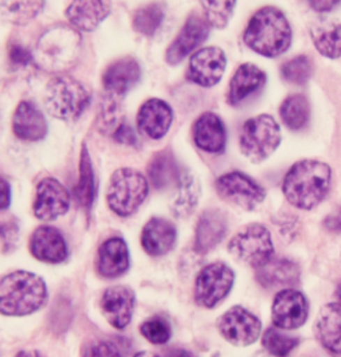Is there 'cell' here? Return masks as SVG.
<instances>
[{"mask_svg": "<svg viewBox=\"0 0 341 357\" xmlns=\"http://www.w3.org/2000/svg\"><path fill=\"white\" fill-rule=\"evenodd\" d=\"M244 42L262 56L278 58L291 47L292 29L279 8L268 6L250 19L244 31Z\"/></svg>", "mask_w": 341, "mask_h": 357, "instance_id": "cell-2", "label": "cell"}, {"mask_svg": "<svg viewBox=\"0 0 341 357\" xmlns=\"http://www.w3.org/2000/svg\"><path fill=\"white\" fill-rule=\"evenodd\" d=\"M47 300L45 280L31 272L16 271L0 278V313L26 316L36 312Z\"/></svg>", "mask_w": 341, "mask_h": 357, "instance_id": "cell-3", "label": "cell"}, {"mask_svg": "<svg viewBox=\"0 0 341 357\" xmlns=\"http://www.w3.org/2000/svg\"><path fill=\"white\" fill-rule=\"evenodd\" d=\"M11 203V187L6 178H0V211L7 209Z\"/></svg>", "mask_w": 341, "mask_h": 357, "instance_id": "cell-45", "label": "cell"}, {"mask_svg": "<svg viewBox=\"0 0 341 357\" xmlns=\"http://www.w3.org/2000/svg\"><path fill=\"white\" fill-rule=\"evenodd\" d=\"M100 305L105 320L116 329H124L134 313V291L126 285L109 287L104 291Z\"/></svg>", "mask_w": 341, "mask_h": 357, "instance_id": "cell-16", "label": "cell"}, {"mask_svg": "<svg viewBox=\"0 0 341 357\" xmlns=\"http://www.w3.org/2000/svg\"><path fill=\"white\" fill-rule=\"evenodd\" d=\"M238 0H200L204 19L216 30H222L232 19Z\"/></svg>", "mask_w": 341, "mask_h": 357, "instance_id": "cell-36", "label": "cell"}, {"mask_svg": "<svg viewBox=\"0 0 341 357\" xmlns=\"http://www.w3.org/2000/svg\"><path fill=\"white\" fill-rule=\"evenodd\" d=\"M282 123L292 131L304 130L311 118V108L308 99L301 93L289 95L280 107Z\"/></svg>", "mask_w": 341, "mask_h": 357, "instance_id": "cell-33", "label": "cell"}, {"mask_svg": "<svg viewBox=\"0 0 341 357\" xmlns=\"http://www.w3.org/2000/svg\"><path fill=\"white\" fill-rule=\"evenodd\" d=\"M262 321L245 308L235 305L222 314L218 329L225 342L235 347H248L262 335Z\"/></svg>", "mask_w": 341, "mask_h": 357, "instance_id": "cell-11", "label": "cell"}, {"mask_svg": "<svg viewBox=\"0 0 341 357\" xmlns=\"http://www.w3.org/2000/svg\"><path fill=\"white\" fill-rule=\"evenodd\" d=\"M75 195L77 199V203L87 216L92 209L95 197H96V187H95V176H93V168L89 156V149L86 144H83L80 152V162H79V181L75 187Z\"/></svg>", "mask_w": 341, "mask_h": 357, "instance_id": "cell-31", "label": "cell"}, {"mask_svg": "<svg viewBox=\"0 0 341 357\" xmlns=\"http://www.w3.org/2000/svg\"><path fill=\"white\" fill-rule=\"evenodd\" d=\"M176 194L172 199L171 209L175 216L185 218L192 213L200 199V183L192 172L184 169L175 187Z\"/></svg>", "mask_w": 341, "mask_h": 357, "instance_id": "cell-30", "label": "cell"}, {"mask_svg": "<svg viewBox=\"0 0 341 357\" xmlns=\"http://www.w3.org/2000/svg\"><path fill=\"white\" fill-rule=\"evenodd\" d=\"M10 63L15 67H27L35 60L30 50L20 43H11L8 47Z\"/></svg>", "mask_w": 341, "mask_h": 357, "instance_id": "cell-41", "label": "cell"}, {"mask_svg": "<svg viewBox=\"0 0 341 357\" xmlns=\"http://www.w3.org/2000/svg\"><path fill=\"white\" fill-rule=\"evenodd\" d=\"M313 73L311 59L305 55H298L294 59L285 61L282 66V79L291 84L304 86Z\"/></svg>", "mask_w": 341, "mask_h": 357, "instance_id": "cell-39", "label": "cell"}, {"mask_svg": "<svg viewBox=\"0 0 341 357\" xmlns=\"http://www.w3.org/2000/svg\"><path fill=\"white\" fill-rule=\"evenodd\" d=\"M267 82V75L252 63L238 66L231 79L227 100L231 105H238L248 96L259 92Z\"/></svg>", "mask_w": 341, "mask_h": 357, "instance_id": "cell-26", "label": "cell"}, {"mask_svg": "<svg viewBox=\"0 0 341 357\" xmlns=\"http://www.w3.org/2000/svg\"><path fill=\"white\" fill-rule=\"evenodd\" d=\"M315 11L317 13H329L332 11L340 0H307Z\"/></svg>", "mask_w": 341, "mask_h": 357, "instance_id": "cell-47", "label": "cell"}, {"mask_svg": "<svg viewBox=\"0 0 341 357\" xmlns=\"http://www.w3.org/2000/svg\"><path fill=\"white\" fill-rule=\"evenodd\" d=\"M79 51V32L66 26H58L45 31L40 36L33 58L47 71L63 73L76 63Z\"/></svg>", "mask_w": 341, "mask_h": 357, "instance_id": "cell-5", "label": "cell"}, {"mask_svg": "<svg viewBox=\"0 0 341 357\" xmlns=\"http://www.w3.org/2000/svg\"><path fill=\"white\" fill-rule=\"evenodd\" d=\"M298 337L289 336L279 328H268L263 335V347L275 357H288L298 345Z\"/></svg>", "mask_w": 341, "mask_h": 357, "instance_id": "cell-38", "label": "cell"}, {"mask_svg": "<svg viewBox=\"0 0 341 357\" xmlns=\"http://www.w3.org/2000/svg\"><path fill=\"white\" fill-rule=\"evenodd\" d=\"M149 180L158 191H163L169 187H176L181 171L171 149L158 152L149 164Z\"/></svg>", "mask_w": 341, "mask_h": 357, "instance_id": "cell-29", "label": "cell"}, {"mask_svg": "<svg viewBox=\"0 0 341 357\" xmlns=\"http://www.w3.org/2000/svg\"><path fill=\"white\" fill-rule=\"evenodd\" d=\"M311 38L316 50L323 56L328 59L341 58V24L313 27Z\"/></svg>", "mask_w": 341, "mask_h": 357, "instance_id": "cell-35", "label": "cell"}, {"mask_svg": "<svg viewBox=\"0 0 341 357\" xmlns=\"http://www.w3.org/2000/svg\"><path fill=\"white\" fill-rule=\"evenodd\" d=\"M315 335L332 354L341 355V303H328L316 317Z\"/></svg>", "mask_w": 341, "mask_h": 357, "instance_id": "cell-25", "label": "cell"}, {"mask_svg": "<svg viewBox=\"0 0 341 357\" xmlns=\"http://www.w3.org/2000/svg\"><path fill=\"white\" fill-rule=\"evenodd\" d=\"M13 130L16 137L26 142L42 140L48 132L45 115L31 102H20L16 107L13 118Z\"/></svg>", "mask_w": 341, "mask_h": 357, "instance_id": "cell-27", "label": "cell"}, {"mask_svg": "<svg viewBox=\"0 0 341 357\" xmlns=\"http://www.w3.org/2000/svg\"><path fill=\"white\" fill-rule=\"evenodd\" d=\"M215 188L224 202L244 211L257 208L267 197L264 187L240 171L220 176L215 183Z\"/></svg>", "mask_w": 341, "mask_h": 357, "instance_id": "cell-10", "label": "cell"}, {"mask_svg": "<svg viewBox=\"0 0 341 357\" xmlns=\"http://www.w3.org/2000/svg\"><path fill=\"white\" fill-rule=\"evenodd\" d=\"M165 16V4L162 0L151 1L137 8L132 17L135 31L144 36H152L163 23Z\"/></svg>", "mask_w": 341, "mask_h": 357, "instance_id": "cell-34", "label": "cell"}, {"mask_svg": "<svg viewBox=\"0 0 341 357\" xmlns=\"http://www.w3.org/2000/svg\"><path fill=\"white\" fill-rule=\"evenodd\" d=\"M308 300L294 288L279 291L272 304V321L279 329L294 331L303 327L308 319Z\"/></svg>", "mask_w": 341, "mask_h": 357, "instance_id": "cell-13", "label": "cell"}, {"mask_svg": "<svg viewBox=\"0 0 341 357\" xmlns=\"http://www.w3.org/2000/svg\"><path fill=\"white\" fill-rule=\"evenodd\" d=\"M193 142L209 153H220L227 144L225 126L219 115L213 112L202 114L193 123Z\"/></svg>", "mask_w": 341, "mask_h": 357, "instance_id": "cell-23", "label": "cell"}, {"mask_svg": "<svg viewBox=\"0 0 341 357\" xmlns=\"http://www.w3.org/2000/svg\"><path fill=\"white\" fill-rule=\"evenodd\" d=\"M83 357H121V354L115 344L99 342L89 347Z\"/></svg>", "mask_w": 341, "mask_h": 357, "instance_id": "cell-43", "label": "cell"}, {"mask_svg": "<svg viewBox=\"0 0 341 357\" xmlns=\"http://www.w3.org/2000/svg\"><path fill=\"white\" fill-rule=\"evenodd\" d=\"M176 238L174 223L162 218H153L143 228L142 247L151 256H163L175 247Z\"/></svg>", "mask_w": 341, "mask_h": 357, "instance_id": "cell-28", "label": "cell"}, {"mask_svg": "<svg viewBox=\"0 0 341 357\" xmlns=\"http://www.w3.org/2000/svg\"><path fill=\"white\" fill-rule=\"evenodd\" d=\"M282 128L268 114H260L247 120L240 132L241 153L253 164L262 163L279 149Z\"/></svg>", "mask_w": 341, "mask_h": 357, "instance_id": "cell-6", "label": "cell"}, {"mask_svg": "<svg viewBox=\"0 0 341 357\" xmlns=\"http://www.w3.org/2000/svg\"><path fill=\"white\" fill-rule=\"evenodd\" d=\"M332 169L328 164L304 159L294 164L282 181V194L298 209L316 208L331 190Z\"/></svg>", "mask_w": 341, "mask_h": 357, "instance_id": "cell-1", "label": "cell"}, {"mask_svg": "<svg viewBox=\"0 0 341 357\" xmlns=\"http://www.w3.org/2000/svg\"><path fill=\"white\" fill-rule=\"evenodd\" d=\"M227 56L219 47H206L196 51L190 59L187 79L200 87L209 89L222 80Z\"/></svg>", "mask_w": 341, "mask_h": 357, "instance_id": "cell-12", "label": "cell"}, {"mask_svg": "<svg viewBox=\"0 0 341 357\" xmlns=\"http://www.w3.org/2000/svg\"><path fill=\"white\" fill-rule=\"evenodd\" d=\"M130 267L128 247L123 238H112L104 241L96 259V271L105 279H116Z\"/></svg>", "mask_w": 341, "mask_h": 357, "instance_id": "cell-24", "label": "cell"}, {"mask_svg": "<svg viewBox=\"0 0 341 357\" xmlns=\"http://www.w3.org/2000/svg\"><path fill=\"white\" fill-rule=\"evenodd\" d=\"M147 178L132 168H120L111 176L107 203L116 215L127 218L135 213L149 196Z\"/></svg>", "mask_w": 341, "mask_h": 357, "instance_id": "cell-7", "label": "cell"}, {"mask_svg": "<svg viewBox=\"0 0 341 357\" xmlns=\"http://www.w3.org/2000/svg\"><path fill=\"white\" fill-rule=\"evenodd\" d=\"M324 227L329 232L341 235V207L335 213L326 216L324 219Z\"/></svg>", "mask_w": 341, "mask_h": 357, "instance_id": "cell-46", "label": "cell"}, {"mask_svg": "<svg viewBox=\"0 0 341 357\" xmlns=\"http://www.w3.org/2000/svg\"><path fill=\"white\" fill-rule=\"evenodd\" d=\"M209 24L204 17L193 13L185 20L181 31L175 40L171 43L165 54L168 64L175 66L185 59L200 45H203L209 36Z\"/></svg>", "mask_w": 341, "mask_h": 357, "instance_id": "cell-15", "label": "cell"}, {"mask_svg": "<svg viewBox=\"0 0 341 357\" xmlns=\"http://www.w3.org/2000/svg\"><path fill=\"white\" fill-rule=\"evenodd\" d=\"M335 295H336V298H339V303H341V283L338 285Z\"/></svg>", "mask_w": 341, "mask_h": 357, "instance_id": "cell-50", "label": "cell"}, {"mask_svg": "<svg viewBox=\"0 0 341 357\" xmlns=\"http://www.w3.org/2000/svg\"><path fill=\"white\" fill-rule=\"evenodd\" d=\"M142 70L137 60L126 56L109 64L103 74V87L107 95L121 98L140 82Z\"/></svg>", "mask_w": 341, "mask_h": 357, "instance_id": "cell-18", "label": "cell"}, {"mask_svg": "<svg viewBox=\"0 0 341 357\" xmlns=\"http://www.w3.org/2000/svg\"><path fill=\"white\" fill-rule=\"evenodd\" d=\"M235 273L225 263H212L203 268L195 282V301L203 308H215L229 295Z\"/></svg>", "mask_w": 341, "mask_h": 357, "instance_id": "cell-9", "label": "cell"}, {"mask_svg": "<svg viewBox=\"0 0 341 357\" xmlns=\"http://www.w3.org/2000/svg\"><path fill=\"white\" fill-rule=\"evenodd\" d=\"M124 123V116L120 108L118 98L107 95L100 111L98 114V130L103 134H112L119 128L120 124Z\"/></svg>", "mask_w": 341, "mask_h": 357, "instance_id": "cell-37", "label": "cell"}, {"mask_svg": "<svg viewBox=\"0 0 341 357\" xmlns=\"http://www.w3.org/2000/svg\"><path fill=\"white\" fill-rule=\"evenodd\" d=\"M89 103V89L73 76H55L45 87V108L56 119L75 121L84 114Z\"/></svg>", "mask_w": 341, "mask_h": 357, "instance_id": "cell-4", "label": "cell"}, {"mask_svg": "<svg viewBox=\"0 0 341 357\" xmlns=\"http://www.w3.org/2000/svg\"><path fill=\"white\" fill-rule=\"evenodd\" d=\"M140 332L149 342L156 345L165 344L171 339V335H172L168 321L162 317H152L146 320L140 326Z\"/></svg>", "mask_w": 341, "mask_h": 357, "instance_id": "cell-40", "label": "cell"}, {"mask_svg": "<svg viewBox=\"0 0 341 357\" xmlns=\"http://www.w3.org/2000/svg\"><path fill=\"white\" fill-rule=\"evenodd\" d=\"M228 251L243 264L259 268L273 257L275 247L267 227L252 223L238 229L228 244Z\"/></svg>", "mask_w": 341, "mask_h": 357, "instance_id": "cell-8", "label": "cell"}, {"mask_svg": "<svg viewBox=\"0 0 341 357\" xmlns=\"http://www.w3.org/2000/svg\"><path fill=\"white\" fill-rule=\"evenodd\" d=\"M112 0H73L66 17L77 32L95 31L111 14Z\"/></svg>", "mask_w": 341, "mask_h": 357, "instance_id": "cell-17", "label": "cell"}, {"mask_svg": "<svg viewBox=\"0 0 341 357\" xmlns=\"http://www.w3.org/2000/svg\"><path fill=\"white\" fill-rule=\"evenodd\" d=\"M0 238L4 244L6 251H11L19 240V227L14 222L0 224Z\"/></svg>", "mask_w": 341, "mask_h": 357, "instance_id": "cell-42", "label": "cell"}, {"mask_svg": "<svg viewBox=\"0 0 341 357\" xmlns=\"http://www.w3.org/2000/svg\"><path fill=\"white\" fill-rule=\"evenodd\" d=\"M227 231V216L220 209L204 211L196 224L195 251L200 255H206L212 251L224 240Z\"/></svg>", "mask_w": 341, "mask_h": 357, "instance_id": "cell-21", "label": "cell"}, {"mask_svg": "<svg viewBox=\"0 0 341 357\" xmlns=\"http://www.w3.org/2000/svg\"><path fill=\"white\" fill-rule=\"evenodd\" d=\"M169 357H196L193 355L192 352H190V351H187V349H174L171 354H169Z\"/></svg>", "mask_w": 341, "mask_h": 357, "instance_id": "cell-48", "label": "cell"}, {"mask_svg": "<svg viewBox=\"0 0 341 357\" xmlns=\"http://www.w3.org/2000/svg\"><path fill=\"white\" fill-rule=\"evenodd\" d=\"M32 256L50 264H59L68 257L66 240L54 227L42 225L36 228L30 238Z\"/></svg>", "mask_w": 341, "mask_h": 357, "instance_id": "cell-19", "label": "cell"}, {"mask_svg": "<svg viewBox=\"0 0 341 357\" xmlns=\"http://www.w3.org/2000/svg\"><path fill=\"white\" fill-rule=\"evenodd\" d=\"M172 120V108L160 99H149L137 112L139 131L153 140H159L167 135Z\"/></svg>", "mask_w": 341, "mask_h": 357, "instance_id": "cell-20", "label": "cell"}, {"mask_svg": "<svg viewBox=\"0 0 341 357\" xmlns=\"http://www.w3.org/2000/svg\"><path fill=\"white\" fill-rule=\"evenodd\" d=\"M47 0H0V15L11 24L26 26L39 15Z\"/></svg>", "mask_w": 341, "mask_h": 357, "instance_id": "cell-32", "label": "cell"}, {"mask_svg": "<svg viewBox=\"0 0 341 357\" xmlns=\"http://www.w3.org/2000/svg\"><path fill=\"white\" fill-rule=\"evenodd\" d=\"M114 139L120 143V144H126V146H135L137 142V137L135 135L134 128L128 124V123H123L120 124L119 128L114 132Z\"/></svg>", "mask_w": 341, "mask_h": 357, "instance_id": "cell-44", "label": "cell"}, {"mask_svg": "<svg viewBox=\"0 0 341 357\" xmlns=\"http://www.w3.org/2000/svg\"><path fill=\"white\" fill-rule=\"evenodd\" d=\"M70 208V194L56 178H45L38 184L33 215L42 222H52Z\"/></svg>", "mask_w": 341, "mask_h": 357, "instance_id": "cell-14", "label": "cell"}, {"mask_svg": "<svg viewBox=\"0 0 341 357\" xmlns=\"http://www.w3.org/2000/svg\"><path fill=\"white\" fill-rule=\"evenodd\" d=\"M256 280L267 289H287L300 282V267L295 261L272 257L264 266L256 268Z\"/></svg>", "mask_w": 341, "mask_h": 357, "instance_id": "cell-22", "label": "cell"}, {"mask_svg": "<svg viewBox=\"0 0 341 357\" xmlns=\"http://www.w3.org/2000/svg\"><path fill=\"white\" fill-rule=\"evenodd\" d=\"M135 357H159L152 352H139L137 355H135Z\"/></svg>", "mask_w": 341, "mask_h": 357, "instance_id": "cell-49", "label": "cell"}]
</instances>
